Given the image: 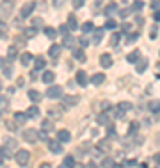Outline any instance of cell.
<instances>
[{"mask_svg": "<svg viewBox=\"0 0 160 168\" xmlns=\"http://www.w3.org/2000/svg\"><path fill=\"white\" fill-rule=\"evenodd\" d=\"M6 127H7L9 131H15V123H13V122H6Z\"/></svg>", "mask_w": 160, "mask_h": 168, "instance_id": "54", "label": "cell"}, {"mask_svg": "<svg viewBox=\"0 0 160 168\" xmlns=\"http://www.w3.org/2000/svg\"><path fill=\"white\" fill-rule=\"evenodd\" d=\"M26 114H28V118H37V116H39V108H37V107H30V108L26 110Z\"/></svg>", "mask_w": 160, "mask_h": 168, "instance_id": "27", "label": "cell"}, {"mask_svg": "<svg viewBox=\"0 0 160 168\" xmlns=\"http://www.w3.org/2000/svg\"><path fill=\"white\" fill-rule=\"evenodd\" d=\"M54 77H56V75H54L52 71H45V73L41 75V80H43L45 84H52V82H54Z\"/></svg>", "mask_w": 160, "mask_h": 168, "instance_id": "9", "label": "cell"}, {"mask_svg": "<svg viewBox=\"0 0 160 168\" xmlns=\"http://www.w3.org/2000/svg\"><path fill=\"white\" fill-rule=\"evenodd\" d=\"M155 21H160V9L155 11Z\"/></svg>", "mask_w": 160, "mask_h": 168, "instance_id": "60", "label": "cell"}, {"mask_svg": "<svg viewBox=\"0 0 160 168\" xmlns=\"http://www.w3.org/2000/svg\"><path fill=\"white\" fill-rule=\"evenodd\" d=\"M63 166H65V168H71V166H75V157H71V155H67V157L63 159Z\"/></svg>", "mask_w": 160, "mask_h": 168, "instance_id": "28", "label": "cell"}, {"mask_svg": "<svg viewBox=\"0 0 160 168\" xmlns=\"http://www.w3.org/2000/svg\"><path fill=\"white\" fill-rule=\"evenodd\" d=\"M28 159H30V151H26V150H17V153H15V161H17V165L24 166V165L28 163Z\"/></svg>", "mask_w": 160, "mask_h": 168, "instance_id": "3", "label": "cell"}, {"mask_svg": "<svg viewBox=\"0 0 160 168\" xmlns=\"http://www.w3.org/2000/svg\"><path fill=\"white\" fill-rule=\"evenodd\" d=\"M76 82L80 84V86H88V75L84 73V71H76Z\"/></svg>", "mask_w": 160, "mask_h": 168, "instance_id": "8", "label": "cell"}, {"mask_svg": "<svg viewBox=\"0 0 160 168\" xmlns=\"http://www.w3.org/2000/svg\"><path fill=\"white\" fill-rule=\"evenodd\" d=\"M34 9H35V2H34V0H32V2H26V4L21 7V11H19V13H21V19H28Z\"/></svg>", "mask_w": 160, "mask_h": 168, "instance_id": "2", "label": "cell"}, {"mask_svg": "<svg viewBox=\"0 0 160 168\" xmlns=\"http://www.w3.org/2000/svg\"><path fill=\"white\" fill-rule=\"evenodd\" d=\"M142 7H144V2H142V0H134V4H132V9H134V11H140Z\"/></svg>", "mask_w": 160, "mask_h": 168, "instance_id": "35", "label": "cell"}, {"mask_svg": "<svg viewBox=\"0 0 160 168\" xmlns=\"http://www.w3.org/2000/svg\"><path fill=\"white\" fill-rule=\"evenodd\" d=\"M47 133H48V131H45V129H43L41 133H37V137H39V140H45V142H47Z\"/></svg>", "mask_w": 160, "mask_h": 168, "instance_id": "51", "label": "cell"}, {"mask_svg": "<svg viewBox=\"0 0 160 168\" xmlns=\"http://www.w3.org/2000/svg\"><path fill=\"white\" fill-rule=\"evenodd\" d=\"M41 24H43V21H41L39 17H35V19H34V26H41Z\"/></svg>", "mask_w": 160, "mask_h": 168, "instance_id": "57", "label": "cell"}, {"mask_svg": "<svg viewBox=\"0 0 160 168\" xmlns=\"http://www.w3.org/2000/svg\"><path fill=\"white\" fill-rule=\"evenodd\" d=\"M48 116H50V118H62V112H58V110H48Z\"/></svg>", "mask_w": 160, "mask_h": 168, "instance_id": "47", "label": "cell"}, {"mask_svg": "<svg viewBox=\"0 0 160 168\" xmlns=\"http://www.w3.org/2000/svg\"><path fill=\"white\" fill-rule=\"evenodd\" d=\"M63 4V0H56V6H62Z\"/></svg>", "mask_w": 160, "mask_h": 168, "instance_id": "61", "label": "cell"}, {"mask_svg": "<svg viewBox=\"0 0 160 168\" xmlns=\"http://www.w3.org/2000/svg\"><path fill=\"white\" fill-rule=\"evenodd\" d=\"M147 108H149L151 112H160V99H155V101H149Z\"/></svg>", "mask_w": 160, "mask_h": 168, "instance_id": "16", "label": "cell"}, {"mask_svg": "<svg viewBox=\"0 0 160 168\" xmlns=\"http://www.w3.org/2000/svg\"><path fill=\"white\" fill-rule=\"evenodd\" d=\"M147 69V60H138V65H136V71L138 73H144Z\"/></svg>", "mask_w": 160, "mask_h": 168, "instance_id": "26", "label": "cell"}, {"mask_svg": "<svg viewBox=\"0 0 160 168\" xmlns=\"http://www.w3.org/2000/svg\"><path fill=\"white\" fill-rule=\"evenodd\" d=\"M22 138H24L26 142H32V144H34L39 137H37V133H35L34 129H26V131H22Z\"/></svg>", "mask_w": 160, "mask_h": 168, "instance_id": "6", "label": "cell"}, {"mask_svg": "<svg viewBox=\"0 0 160 168\" xmlns=\"http://www.w3.org/2000/svg\"><path fill=\"white\" fill-rule=\"evenodd\" d=\"M123 165H125V166H138L136 159H127V161H123Z\"/></svg>", "mask_w": 160, "mask_h": 168, "instance_id": "44", "label": "cell"}, {"mask_svg": "<svg viewBox=\"0 0 160 168\" xmlns=\"http://www.w3.org/2000/svg\"><path fill=\"white\" fill-rule=\"evenodd\" d=\"M101 65L103 67H110L112 65V56L110 54H103L101 56Z\"/></svg>", "mask_w": 160, "mask_h": 168, "instance_id": "21", "label": "cell"}, {"mask_svg": "<svg viewBox=\"0 0 160 168\" xmlns=\"http://www.w3.org/2000/svg\"><path fill=\"white\" fill-rule=\"evenodd\" d=\"M157 32H158V30H157V26H155V28L151 30V34H149V36H151V39H155V37H157Z\"/></svg>", "mask_w": 160, "mask_h": 168, "instance_id": "58", "label": "cell"}, {"mask_svg": "<svg viewBox=\"0 0 160 168\" xmlns=\"http://www.w3.org/2000/svg\"><path fill=\"white\" fill-rule=\"evenodd\" d=\"M13 151H17V140L11 138V137H7L4 140V146L0 148V153H4V157H9Z\"/></svg>", "mask_w": 160, "mask_h": 168, "instance_id": "1", "label": "cell"}, {"mask_svg": "<svg viewBox=\"0 0 160 168\" xmlns=\"http://www.w3.org/2000/svg\"><path fill=\"white\" fill-rule=\"evenodd\" d=\"M62 49H63V45H56V43H54V45L48 49V54H50L52 58H58V54L62 52Z\"/></svg>", "mask_w": 160, "mask_h": 168, "instance_id": "10", "label": "cell"}, {"mask_svg": "<svg viewBox=\"0 0 160 168\" xmlns=\"http://www.w3.org/2000/svg\"><path fill=\"white\" fill-rule=\"evenodd\" d=\"M75 43V39L71 37V36H65V39H63V47H71Z\"/></svg>", "mask_w": 160, "mask_h": 168, "instance_id": "42", "label": "cell"}, {"mask_svg": "<svg viewBox=\"0 0 160 168\" xmlns=\"http://www.w3.org/2000/svg\"><path fill=\"white\" fill-rule=\"evenodd\" d=\"M103 30H104V28H95V30H93V32H95V36H93V43H95V45L101 43V39H103Z\"/></svg>", "mask_w": 160, "mask_h": 168, "instance_id": "19", "label": "cell"}, {"mask_svg": "<svg viewBox=\"0 0 160 168\" xmlns=\"http://www.w3.org/2000/svg\"><path fill=\"white\" fill-rule=\"evenodd\" d=\"M67 26H69L71 30H76V28H78V21H76L75 15H69V19H67Z\"/></svg>", "mask_w": 160, "mask_h": 168, "instance_id": "18", "label": "cell"}, {"mask_svg": "<svg viewBox=\"0 0 160 168\" xmlns=\"http://www.w3.org/2000/svg\"><path fill=\"white\" fill-rule=\"evenodd\" d=\"M73 58H76L78 62H84V60H86V56H84V50H82V47H78V49H73Z\"/></svg>", "mask_w": 160, "mask_h": 168, "instance_id": "12", "label": "cell"}, {"mask_svg": "<svg viewBox=\"0 0 160 168\" xmlns=\"http://www.w3.org/2000/svg\"><path fill=\"white\" fill-rule=\"evenodd\" d=\"M2 73H4V77H11V75H13V69H11V65H9V64H6V65L2 67Z\"/></svg>", "mask_w": 160, "mask_h": 168, "instance_id": "31", "label": "cell"}, {"mask_svg": "<svg viewBox=\"0 0 160 168\" xmlns=\"http://www.w3.org/2000/svg\"><path fill=\"white\" fill-rule=\"evenodd\" d=\"M103 150H106V151L110 150V144H108L106 140H103V142H99V146H97V153H101Z\"/></svg>", "mask_w": 160, "mask_h": 168, "instance_id": "30", "label": "cell"}, {"mask_svg": "<svg viewBox=\"0 0 160 168\" xmlns=\"http://www.w3.org/2000/svg\"><path fill=\"white\" fill-rule=\"evenodd\" d=\"M97 123H99V125H108V123H110L108 114H99V116H97Z\"/></svg>", "mask_w": 160, "mask_h": 168, "instance_id": "23", "label": "cell"}, {"mask_svg": "<svg viewBox=\"0 0 160 168\" xmlns=\"http://www.w3.org/2000/svg\"><path fill=\"white\" fill-rule=\"evenodd\" d=\"M123 116H125V110H123V108H119V107H117V110H116V118H117V120H121V118H123Z\"/></svg>", "mask_w": 160, "mask_h": 168, "instance_id": "48", "label": "cell"}, {"mask_svg": "<svg viewBox=\"0 0 160 168\" xmlns=\"http://www.w3.org/2000/svg\"><path fill=\"white\" fill-rule=\"evenodd\" d=\"M45 64H47V62H45V58H41V56H39V58H35V69H43V67H45Z\"/></svg>", "mask_w": 160, "mask_h": 168, "instance_id": "32", "label": "cell"}, {"mask_svg": "<svg viewBox=\"0 0 160 168\" xmlns=\"http://www.w3.org/2000/svg\"><path fill=\"white\" fill-rule=\"evenodd\" d=\"M7 105H9V101H7V97H4V95H0V110H6V108H7Z\"/></svg>", "mask_w": 160, "mask_h": 168, "instance_id": "34", "label": "cell"}, {"mask_svg": "<svg viewBox=\"0 0 160 168\" xmlns=\"http://www.w3.org/2000/svg\"><path fill=\"white\" fill-rule=\"evenodd\" d=\"M28 120V114H22V112H15V122L19 123V125H22L24 122Z\"/></svg>", "mask_w": 160, "mask_h": 168, "instance_id": "22", "label": "cell"}, {"mask_svg": "<svg viewBox=\"0 0 160 168\" xmlns=\"http://www.w3.org/2000/svg\"><path fill=\"white\" fill-rule=\"evenodd\" d=\"M28 97H30V101L37 103V101H41V97H43V95H41L37 90H30V92H28Z\"/></svg>", "mask_w": 160, "mask_h": 168, "instance_id": "15", "label": "cell"}, {"mask_svg": "<svg viewBox=\"0 0 160 168\" xmlns=\"http://www.w3.org/2000/svg\"><path fill=\"white\" fill-rule=\"evenodd\" d=\"M93 30H95L93 22H89V21H88V22H84V24H82V32H84V34H91Z\"/></svg>", "mask_w": 160, "mask_h": 168, "instance_id": "24", "label": "cell"}, {"mask_svg": "<svg viewBox=\"0 0 160 168\" xmlns=\"http://www.w3.org/2000/svg\"><path fill=\"white\" fill-rule=\"evenodd\" d=\"M82 6H84V0H73V7L75 9H80Z\"/></svg>", "mask_w": 160, "mask_h": 168, "instance_id": "45", "label": "cell"}, {"mask_svg": "<svg viewBox=\"0 0 160 168\" xmlns=\"http://www.w3.org/2000/svg\"><path fill=\"white\" fill-rule=\"evenodd\" d=\"M32 60H34V58H32L30 52H22V54H21V64H22V65H30Z\"/></svg>", "mask_w": 160, "mask_h": 168, "instance_id": "20", "label": "cell"}, {"mask_svg": "<svg viewBox=\"0 0 160 168\" xmlns=\"http://www.w3.org/2000/svg\"><path fill=\"white\" fill-rule=\"evenodd\" d=\"M117 9H119V7H117V4H108V6L104 7V13H106V17H110V15H114Z\"/></svg>", "mask_w": 160, "mask_h": 168, "instance_id": "17", "label": "cell"}, {"mask_svg": "<svg viewBox=\"0 0 160 168\" xmlns=\"http://www.w3.org/2000/svg\"><path fill=\"white\" fill-rule=\"evenodd\" d=\"M48 150H50L52 153H62V151H63L60 140H48Z\"/></svg>", "mask_w": 160, "mask_h": 168, "instance_id": "7", "label": "cell"}, {"mask_svg": "<svg viewBox=\"0 0 160 168\" xmlns=\"http://www.w3.org/2000/svg\"><path fill=\"white\" fill-rule=\"evenodd\" d=\"M41 127H43V129H45V131H52V129H54V123H52V122H50V120H45V122H43V125H41Z\"/></svg>", "mask_w": 160, "mask_h": 168, "instance_id": "33", "label": "cell"}, {"mask_svg": "<svg viewBox=\"0 0 160 168\" xmlns=\"http://www.w3.org/2000/svg\"><path fill=\"white\" fill-rule=\"evenodd\" d=\"M108 137H110V138H116V137H117V135H116V129H114V127H110V131H108Z\"/></svg>", "mask_w": 160, "mask_h": 168, "instance_id": "55", "label": "cell"}, {"mask_svg": "<svg viewBox=\"0 0 160 168\" xmlns=\"http://www.w3.org/2000/svg\"><path fill=\"white\" fill-rule=\"evenodd\" d=\"M138 127H140V125H138L136 122H132V123H130V127H129V137H130V135H134V133L138 131Z\"/></svg>", "mask_w": 160, "mask_h": 168, "instance_id": "38", "label": "cell"}, {"mask_svg": "<svg viewBox=\"0 0 160 168\" xmlns=\"http://www.w3.org/2000/svg\"><path fill=\"white\" fill-rule=\"evenodd\" d=\"M0 90H2V84H0Z\"/></svg>", "mask_w": 160, "mask_h": 168, "instance_id": "64", "label": "cell"}, {"mask_svg": "<svg viewBox=\"0 0 160 168\" xmlns=\"http://www.w3.org/2000/svg\"><path fill=\"white\" fill-rule=\"evenodd\" d=\"M121 34H123V32H116V34H114V37H112V45H114V47L117 45V41H119V37H121Z\"/></svg>", "mask_w": 160, "mask_h": 168, "instance_id": "43", "label": "cell"}, {"mask_svg": "<svg viewBox=\"0 0 160 168\" xmlns=\"http://www.w3.org/2000/svg\"><path fill=\"white\" fill-rule=\"evenodd\" d=\"M2 163H4V157H2V153H0V165H2Z\"/></svg>", "mask_w": 160, "mask_h": 168, "instance_id": "62", "label": "cell"}, {"mask_svg": "<svg viewBox=\"0 0 160 168\" xmlns=\"http://www.w3.org/2000/svg\"><path fill=\"white\" fill-rule=\"evenodd\" d=\"M101 107H103V110H110V108H112V105H110L108 101H104V103H101Z\"/></svg>", "mask_w": 160, "mask_h": 168, "instance_id": "52", "label": "cell"}, {"mask_svg": "<svg viewBox=\"0 0 160 168\" xmlns=\"http://www.w3.org/2000/svg\"><path fill=\"white\" fill-rule=\"evenodd\" d=\"M2 64H4V62H2V58H0V67H2Z\"/></svg>", "mask_w": 160, "mask_h": 168, "instance_id": "63", "label": "cell"}, {"mask_svg": "<svg viewBox=\"0 0 160 168\" xmlns=\"http://www.w3.org/2000/svg\"><path fill=\"white\" fill-rule=\"evenodd\" d=\"M91 82H93L95 86H101V84L104 82V75H103V73H95V75L91 77Z\"/></svg>", "mask_w": 160, "mask_h": 168, "instance_id": "14", "label": "cell"}, {"mask_svg": "<svg viewBox=\"0 0 160 168\" xmlns=\"http://www.w3.org/2000/svg\"><path fill=\"white\" fill-rule=\"evenodd\" d=\"M76 103H78V97H75V95H62V107L63 108H71Z\"/></svg>", "mask_w": 160, "mask_h": 168, "instance_id": "4", "label": "cell"}, {"mask_svg": "<svg viewBox=\"0 0 160 168\" xmlns=\"http://www.w3.org/2000/svg\"><path fill=\"white\" fill-rule=\"evenodd\" d=\"M138 37H140V34L136 32V34H132V36H129V39H127V43H134V41H136Z\"/></svg>", "mask_w": 160, "mask_h": 168, "instance_id": "46", "label": "cell"}, {"mask_svg": "<svg viewBox=\"0 0 160 168\" xmlns=\"http://www.w3.org/2000/svg\"><path fill=\"white\" fill-rule=\"evenodd\" d=\"M43 32H45V36H47V37H50V39H54V37L58 36V32H56V30H54L52 26H47V28H45Z\"/></svg>", "mask_w": 160, "mask_h": 168, "instance_id": "25", "label": "cell"}, {"mask_svg": "<svg viewBox=\"0 0 160 168\" xmlns=\"http://www.w3.org/2000/svg\"><path fill=\"white\" fill-rule=\"evenodd\" d=\"M101 165H103V166H114V165H116V163H114V159H110V157H104V159H103V163H101Z\"/></svg>", "mask_w": 160, "mask_h": 168, "instance_id": "39", "label": "cell"}, {"mask_svg": "<svg viewBox=\"0 0 160 168\" xmlns=\"http://www.w3.org/2000/svg\"><path fill=\"white\" fill-rule=\"evenodd\" d=\"M129 30H130V24H127V22H125V24L121 26V32H123V34H127Z\"/></svg>", "mask_w": 160, "mask_h": 168, "instance_id": "53", "label": "cell"}, {"mask_svg": "<svg viewBox=\"0 0 160 168\" xmlns=\"http://www.w3.org/2000/svg\"><path fill=\"white\" fill-rule=\"evenodd\" d=\"M63 94H62V88L60 86H50L48 90H47V97H50V99H60Z\"/></svg>", "mask_w": 160, "mask_h": 168, "instance_id": "5", "label": "cell"}, {"mask_svg": "<svg viewBox=\"0 0 160 168\" xmlns=\"http://www.w3.org/2000/svg\"><path fill=\"white\" fill-rule=\"evenodd\" d=\"M158 6H160V0H153V2H151V7H153V9H158Z\"/></svg>", "mask_w": 160, "mask_h": 168, "instance_id": "56", "label": "cell"}, {"mask_svg": "<svg viewBox=\"0 0 160 168\" xmlns=\"http://www.w3.org/2000/svg\"><path fill=\"white\" fill-rule=\"evenodd\" d=\"M153 159H155V163H157V165H160V153H155V157H153Z\"/></svg>", "mask_w": 160, "mask_h": 168, "instance_id": "59", "label": "cell"}, {"mask_svg": "<svg viewBox=\"0 0 160 168\" xmlns=\"http://www.w3.org/2000/svg\"><path fill=\"white\" fill-rule=\"evenodd\" d=\"M17 58V47H9L7 49V60H15Z\"/></svg>", "mask_w": 160, "mask_h": 168, "instance_id": "29", "label": "cell"}, {"mask_svg": "<svg viewBox=\"0 0 160 168\" xmlns=\"http://www.w3.org/2000/svg\"><path fill=\"white\" fill-rule=\"evenodd\" d=\"M24 36H26V37H34V36H35V28H34V26H32V28H26V30H24Z\"/></svg>", "mask_w": 160, "mask_h": 168, "instance_id": "41", "label": "cell"}, {"mask_svg": "<svg viewBox=\"0 0 160 168\" xmlns=\"http://www.w3.org/2000/svg\"><path fill=\"white\" fill-rule=\"evenodd\" d=\"M67 30H69V26H67V24H62V26L58 28V32H60L63 37H65V36H69V32H67Z\"/></svg>", "mask_w": 160, "mask_h": 168, "instance_id": "36", "label": "cell"}, {"mask_svg": "<svg viewBox=\"0 0 160 168\" xmlns=\"http://www.w3.org/2000/svg\"><path fill=\"white\" fill-rule=\"evenodd\" d=\"M117 24H116V21H112V19H108L106 21V24H104V28H108V30H114Z\"/></svg>", "mask_w": 160, "mask_h": 168, "instance_id": "40", "label": "cell"}, {"mask_svg": "<svg viewBox=\"0 0 160 168\" xmlns=\"http://www.w3.org/2000/svg\"><path fill=\"white\" fill-rule=\"evenodd\" d=\"M78 43H80V47H88V45H89L88 37H80V39H78Z\"/></svg>", "mask_w": 160, "mask_h": 168, "instance_id": "50", "label": "cell"}, {"mask_svg": "<svg viewBox=\"0 0 160 168\" xmlns=\"http://www.w3.org/2000/svg\"><path fill=\"white\" fill-rule=\"evenodd\" d=\"M58 140H60V142H69V140H71V133L65 131V129L58 131Z\"/></svg>", "mask_w": 160, "mask_h": 168, "instance_id": "11", "label": "cell"}, {"mask_svg": "<svg viewBox=\"0 0 160 168\" xmlns=\"http://www.w3.org/2000/svg\"><path fill=\"white\" fill-rule=\"evenodd\" d=\"M6 30H7V24H6L4 21H0V34H2V36H6Z\"/></svg>", "mask_w": 160, "mask_h": 168, "instance_id": "49", "label": "cell"}, {"mask_svg": "<svg viewBox=\"0 0 160 168\" xmlns=\"http://www.w3.org/2000/svg\"><path fill=\"white\" fill-rule=\"evenodd\" d=\"M117 107H119V108H123V110H125V112H127V110H130V108H132V105H130V103H129V101H123V103H119V105H117Z\"/></svg>", "mask_w": 160, "mask_h": 168, "instance_id": "37", "label": "cell"}, {"mask_svg": "<svg viewBox=\"0 0 160 168\" xmlns=\"http://www.w3.org/2000/svg\"><path fill=\"white\" fill-rule=\"evenodd\" d=\"M140 60V50H132V52H129V56H127V62H130V64H136Z\"/></svg>", "mask_w": 160, "mask_h": 168, "instance_id": "13", "label": "cell"}]
</instances>
